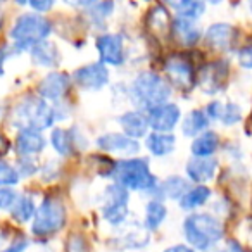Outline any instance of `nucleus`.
I'll return each mask as SVG.
<instances>
[{"label":"nucleus","instance_id":"f257e3e1","mask_svg":"<svg viewBox=\"0 0 252 252\" xmlns=\"http://www.w3.org/2000/svg\"><path fill=\"white\" fill-rule=\"evenodd\" d=\"M226 226L223 220L213 213H189L182 221V235L185 244L195 252H209L224 240Z\"/></svg>","mask_w":252,"mask_h":252},{"label":"nucleus","instance_id":"f03ea898","mask_svg":"<svg viewBox=\"0 0 252 252\" xmlns=\"http://www.w3.org/2000/svg\"><path fill=\"white\" fill-rule=\"evenodd\" d=\"M128 100L135 109H140L144 112L152 111L158 105L171 100L173 87L168 83L164 74H159L156 71H140L133 80L126 85Z\"/></svg>","mask_w":252,"mask_h":252},{"label":"nucleus","instance_id":"7ed1b4c3","mask_svg":"<svg viewBox=\"0 0 252 252\" xmlns=\"http://www.w3.org/2000/svg\"><path fill=\"white\" fill-rule=\"evenodd\" d=\"M112 180L130 192L145 193L149 197H154L159 182H161L152 173L151 161L147 158H142V156L116 159Z\"/></svg>","mask_w":252,"mask_h":252},{"label":"nucleus","instance_id":"20e7f679","mask_svg":"<svg viewBox=\"0 0 252 252\" xmlns=\"http://www.w3.org/2000/svg\"><path fill=\"white\" fill-rule=\"evenodd\" d=\"M12 126L18 130L21 128H32V130L45 131L52 128L56 123L54 105L38 95H28L14 107L11 116Z\"/></svg>","mask_w":252,"mask_h":252},{"label":"nucleus","instance_id":"39448f33","mask_svg":"<svg viewBox=\"0 0 252 252\" xmlns=\"http://www.w3.org/2000/svg\"><path fill=\"white\" fill-rule=\"evenodd\" d=\"M52 33V23L38 12H25L11 28V40L16 52L30 50L33 45L47 40Z\"/></svg>","mask_w":252,"mask_h":252},{"label":"nucleus","instance_id":"423d86ee","mask_svg":"<svg viewBox=\"0 0 252 252\" xmlns=\"http://www.w3.org/2000/svg\"><path fill=\"white\" fill-rule=\"evenodd\" d=\"M67 211L66 206L57 197H45L36 207L35 216L32 220V233L38 238L56 235L66 226Z\"/></svg>","mask_w":252,"mask_h":252},{"label":"nucleus","instance_id":"0eeeda50","mask_svg":"<svg viewBox=\"0 0 252 252\" xmlns=\"http://www.w3.org/2000/svg\"><path fill=\"white\" fill-rule=\"evenodd\" d=\"M100 216L107 224L121 228L130 218V190L119 183L105 185L100 195Z\"/></svg>","mask_w":252,"mask_h":252},{"label":"nucleus","instance_id":"6e6552de","mask_svg":"<svg viewBox=\"0 0 252 252\" xmlns=\"http://www.w3.org/2000/svg\"><path fill=\"white\" fill-rule=\"evenodd\" d=\"M197 69L193 59L185 52H173L162 63L164 78L173 88L190 92L197 87Z\"/></svg>","mask_w":252,"mask_h":252},{"label":"nucleus","instance_id":"1a4fd4ad","mask_svg":"<svg viewBox=\"0 0 252 252\" xmlns=\"http://www.w3.org/2000/svg\"><path fill=\"white\" fill-rule=\"evenodd\" d=\"M98 61L109 67H121L128 63V47L123 33H100L95 38Z\"/></svg>","mask_w":252,"mask_h":252},{"label":"nucleus","instance_id":"9d476101","mask_svg":"<svg viewBox=\"0 0 252 252\" xmlns=\"http://www.w3.org/2000/svg\"><path fill=\"white\" fill-rule=\"evenodd\" d=\"M230 78L228 59H216L197 69V87L206 95H218L224 92Z\"/></svg>","mask_w":252,"mask_h":252},{"label":"nucleus","instance_id":"9b49d317","mask_svg":"<svg viewBox=\"0 0 252 252\" xmlns=\"http://www.w3.org/2000/svg\"><path fill=\"white\" fill-rule=\"evenodd\" d=\"M238 38H240V32L231 23H213L207 26L202 35L207 49L221 54L237 52Z\"/></svg>","mask_w":252,"mask_h":252},{"label":"nucleus","instance_id":"f8f14e48","mask_svg":"<svg viewBox=\"0 0 252 252\" xmlns=\"http://www.w3.org/2000/svg\"><path fill=\"white\" fill-rule=\"evenodd\" d=\"M73 85H76L83 92H102L111 81V71L100 61L88 63L76 67L71 74Z\"/></svg>","mask_w":252,"mask_h":252},{"label":"nucleus","instance_id":"ddd939ff","mask_svg":"<svg viewBox=\"0 0 252 252\" xmlns=\"http://www.w3.org/2000/svg\"><path fill=\"white\" fill-rule=\"evenodd\" d=\"M98 151H102L107 156H121V158H131L138 156L142 145L138 140L128 137L123 131H105L98 135L95 140Z\"/></svg>","mask_w":252,"mask_h":252},{"label":"nucleus","instance_id":"4468645a","mask_svg":"<svg viewBox=\"0 0 252 252\" xmlns=\"http://www.w3.org/2000/svg\"><path fill=\"white\" fill-rule=\"evenodd\" d=\"M50 147L59 158H73L78 151L87 149L88 140L78 128H52L50 131Z\"/></svg>","mask_w":252,"mask_h":252},{"label":"nucleus","instance_id":"2eb2a0df","mask_svg":"<svg viewBox=\"0 0 252 252\" xmlns=\"http://www.w3.org/2000/svg\"><path fill=\"white\" fill-rule=\"evenodd\" d=\"M71 88H73V78L69 74L63 71H52L40 80L36 92L42 98L56 104V102L66 100Z\"/></svg>","mask_w":252,"mask_h":252},{"label":"nucleus","instance_id":"dca6fc26","mask_svg":"<svg viewBox=\"0 0 252 252\" xmlns=\"http://www.w3.org/2000/svg\"><path fill=\"white\" fill-rule=\"evenodd\" d=\"M182 107L176 102H164L158 105L152 111L147 112L149 126L151 131H164V133H173L176 126H180L182 121Z\"/></svg>","mask_w":252,"mask_h":252},{"label":"nucleus","instance_id":"f3484780","mask_svg":"<svg viewBox=\"0 0 252 252\" xmlns=\"http://www.w3.org/2000/svg\"><path fill=\"white\" fill-rule=\"evenodd\" d=\"M202 28L199 25V19L183 18V16H175L171 21V40L178 43L183 49H192L202 40Z\"/></svg>","mask_w":252,"mask_h":252},{"label":"nucleus","instance_id":"a211bd4d","mask_svg":"<svg viewBox=\"0 0 252 252\" xmlns=\"http://www.w3.org/2000/svg\"><path fill=\"white\" fill-rule=\"evenodd\" d=\"M220 171V161L214 156L209 158H197L192 156L185 162V175L190 180V183L195 185H207L216 178Z\"/></svg>","mask_w":252,"mask_h":252},{"label":"nucleus","instance_id":"6ab92c4d","mask_svg":"<svg viewBox=\"0 0 252 252\" xmlns=\"http://www.w3.org/2000/svg\"><path fill=\"white\" fill-rule=\"evenodd\" d=\"M207 118L211 119V123H220L223 126H237L244 118L240 104L231 100H211L207 102V105L204 107Z\"/></svg>","mask_w":252,"mask_h":252},{"label":"nucleus","instance_id":"aec40b11","mask_svg":"<svg viewBox=\"0 0 252 252\" xmlns=\"http://www.w3.org/2000/svg\"><path fill=\"white\" fill-rule=\"evenodd\" d=\"M118 125H119V128H121L123 133L135 138V140L145 138L149 131H151L147 112L140 111V109H135V107L128 109V111H125L123 114H119Z\"/></svg>","mask_w":252,"mask_h":252},{"label":"nucleus","instance_id":"412c9836","mask_svg":"<svg viewBox=\"0 0 252 252\" xmlns=\"http://www.w3.org/2000/svg\"><path fill=\"white\" fill-rule=\"evenodd\" d=\"M171 14L164 4H156L145 18V28L154 38L171 40Z\"/></svg>","mask_w":252,"mask_h":252},{"label":"nucleus","instance_id":"4be33fe9","mask_svg":"<svg viewBox=\"0 0 252 252\" xmlns=\"http://www.w3.org/2000/svg\"><path fill=\"white\" fill-rule=\"evenodd\" d=\"M47 138L43 137L42 131L32 130V128H21L16 135L14 149L18 156H38L45 151Z\"/></svg>","mask_w":252,"mask_h":252},{"label":"nucleus","instance_id":"5701e85b","mask_svg":"<svg viewBox=\"0 0 252 252\" xmlns=\"http://www.w3.org/2000/svg\"><path fill=\"white\" fill-rule=\"evenodd\" d=\"M145 149L149 154L156 159H166L176 151V137L175 133H164V131H149L145 137Z\"/></svg>","mask_w":252,"mask_h":252},{"label":"nucleus","instance_id":"b1692460","mask_svg":"<svg viewBox=\"0 0 252 252\" xmlns=\"http://www.w3.org/2000/svg\"><path fill=\"white\" fill-rule=\"evenodd\" d=\"M192 187L190 180L182 175H169L166 176L162 182H159L158 190H156L152 199H161V200H175L178 202L182 195Z\"/></svg>","mask_w":252,"mask_h":252},{"label":"nucleus","instance_id":"393cba45","mask_svg":"<svg viewBox=\"0 0 252 252\" xmlns=\"http://www.w3.org/2000/svg\"><path fill=\"white\" fill-rule=\"evenodd\" d=\"M211 200H213V189L211 187L192 185L178 200V207L185 213H193V211L207 206Z\"/></svg>","mask_w":252,"mask_h":252},{"label":"nucleus","instance_id":"a878e982","mask_svg":"<svg viewBox=\"0 0 252 252\" xmlns=\"http://www.w3.org/2000/svg\"><path fill=\"white\" fill-rule=\"evenodd\" d=\"M211 128V119L207 118L204 109H192L185 116H182L180 121V130L182 135L187 138H193L197 135H200L202 131Z\"/></svg>","mask_w":252,"mask_h":252},{"label":"nucleus","instance_id":"bb28decb","mask_svg":"<svg viewBox=\"0 0 252 252\" xmlns=\"http://www.w3.org/2000/svg\"><path fill=\"white\" fill-rule=\"evenodd\" d=\"M30 56H32L33 64L40 67H57L61 63V52L57 49L56 43L49 42V40H43V42L36 43L30 49Z\"/></svg>","mask_w":252,"mask_h":252},{"label":"nucleus","instance_id":"cd10ccee","mask_svg":"<svg viewBox=\"0 0 252 252\" xmlns=\"http://www.w3.org/2000/svg\"><path fill=\"white\" fill-rule=\"evenodd\" d=\"M221 149V138L220 135L214 130H206L200 135L192 138V144H190V152L192 156H197V158H209V156H214L218 151Z\"/></svg>","mask_w":252,"mask_h":252},{"label":"nucleus","instance_id":"c85d7f7f","mask_svg":"<svg viewBox=\"0 0 252 252\" xmlns=\"http://www.w3.org/2000/svg\"><path fill=\"white\" fill-rule=\"evenodd\" d=\"M166 218H168V207H166L164 200L151 197L144 209V220H142L144 228L147 231H158L166 221Z\"/></svg>","mask_w":252,"mask_h":252},{"label":"nucleus","instance_id":"c756f323","mask_svg":"<svg viewBox=\"0 0 252 252\" xmlns=\"http://www.w3.org/2000/svg\"><path fill=\"white\" fill-rule=\"evenodd\" d=\"M168 9L175 12V16L200 19L206 14V0H162Z\"/></svg>","mask_w":252,"mask_h":252},{"label":"nucleus","instance_id":"7c9ffc66","mask_svg":"<svg viewBox=\"0 0 252 252\" xmlns=\"http://www.w3.org/2000/svg\"><path fill=\"white\" fill-rule=\"evenodd\" d=\"M87 18L92 26L102 30L107 25L109 18L116 12V2L114 0H98L90 9H87Z\"/></svg>","mask_w":252,"mask_h":252},{"label":"nucleus","instance_id":"2f4dec72","mask_svg":"<svg viewBox=\"0 0 252 252\" xmlns=\"http://www.w3.org/2000/svg\"><path fill=\"white\" fill-rule=\"evenodd\" d=\"M35 211H36V204H35V200H33L32 195H18V199H16V202L12 204V207L9 209V213H11L12 220H16L18 223L25 224V223H28V221L33 220Z\"/></svg>","mask_w":252,"mask_h":252},{"label":"nucleus","instance_id":"473e14b6","mask_svg":"<svg viewBox=\"0 0 252 252\" xmlns=\"http://www.w3.org/2000/svg\"><path fill=\"white\" fill-rule=\"evenodd\" d=\"M21 180L18 169L7 162L5 159L0 158V187H16Z\"/></svg>","mask_w":252,"mask_h":252},{"label":"nucleus","instance_id":"72a5a7b5","mask_svg":"<svg viewBox=\"0 0 252 252\" xmlns=\"http://www.w3.org/2000/svg\"><path fill=\"white\" fill-rule=\"evenodd\" d=\"M16 169H18L21 178H30V176L36 175L40 171V166L36 158H33V156H19Z\"/></svg>","mask_w":252,"mask_h":252},{"label":"nucleus","instance_id":"f704fd0d","mask_svg":"<svg viewBox=\"0 0 252 252\" xmlns=\"http://www.w3.org/2000/svg\"><path fill=\"white\" fill-rule=\"evenodd\" d=\"M19 193L14 190V187H0V211L11 209Z\"/></svg>","mask_w":252,"mask_h":252},{"label":"nucleus","instance_id":"c9c22d12","mask_svg":"<svg viewBox=\"0 0 252 252\" xmlns=\"http://www.w3.org/2000/svg\"><path fill=\"white\" fill-rule=\"evenodd\" d=\"M66 252H88V244L83 235L73 233L66 244Z\"/></svg>","mask_w":252,"mask_h":252},{"label":"nucleus","instance_id":"e433bc0d","mask_svg":"<svg viewBox=\"0 0 252 252\" xmlns=\"http://www.w3.org/2000/svg\"><path fill=\"white\" fill-rule=\"evenodd\" d=\"M59 171H61L59 161H49L40 168V175H42V178L45 180V182H54V180L61 175Z\"/></svg>","mask_w":252,"mask_h":252},{"label":"nucleus","instance_id":"4c0bfd02","mask_svg":"<svg viewBox=\"0 0 252 252\" xmlns=\"http://www.w3.org/2000/svg\"><path fill=\"white\" fill-rule=\"evenodd\" d=\"M237 63H238V66L244 67V69L252 71V43H249V45H245V47H240V49L237 50Z\"/></svg>","mask_w":252,"mask_h":252},{"label":"nucleus","instance_id":"58836bf2","mask_svg":"<svg viewBox=\"0 0 252 252\" xmlns=\"http://www.w3.org/2000/svg\"><path fill=\"white\" fill-rule=\"evenodd\" d=\"M209 252H249V251L238 240L228 238V240H224V244L221 245V247H214L213 251H209Z\"/></svg>","mask_w":252,"mask_h":252},{"label":"nucleus","instance_id":"ea45409f","mask_svg":"<svg viewBox=\"0 0 252 252\" xmlns=\"http://www.w3.org/2000/svg\"><path fill=\"white\" fill-rule=\"evenodd\" d=\"M30 7L38 14H45V12L52 11V7L56 5V0H28Z\"/></svg>","mask_w":252,"mask_h":252},{"label":"nucleus","instance_id":"a19ab883","mask_svg":"<svg viewBox=\"0 0 252 252\" xmlns=\"http://www.w3.org/2000/svg\"><path fill=\"white\" fill-rule=\"evenodd\" d=\"M249 252H252V218H247L244 223V240H238Z\"/></svg>","mask_w":252,"mask_h":252},{"label":"nucleus","instance_id":"79ce46f5","mask_svg":"<svg viewBox=\"0 0 252 252\" xmlns=\"http://www.w3.org/2000/svg\"><path fill=\"white\" fill-rule=\"evenodd\" d=\"M30 242L26 240V238H18V240H14L12 244H9L5 249H2L0 252H25L26 249H28Z\"/></svg>","mask_w":252,"mask_h":252},{"label":"nucleus","instance_id":"37998d69","mask_svg":"<svg viewBox=\"0 0 252 252\" xmlns=\"http://www.w3.org/2000/svg\"><path fill=\"white\" fill-rule=\"evenodd\" d=\"M98 0H64V4L69 5L73 9H81V11H87L94 4H97Z\"/></svg>","mask_w":252,"mask_h":252},{"label":"nucleus","instance_id":"c03bdc74","mask_svg":"<svg viewBox=\"0 0 252 252\" xmlns=\"http://www.w3.org/2000/svg\"><path fill=\"white\" fill-rule=\"evenodd\" d=\"M14 47H7V45H0V76H4V66L5 61L14 54Z\"/></svg>","mask_w":252,"mask_h":252},{"label":"nucleus","instance_id":"a18cd8bd","mask_svg":"<svg viewBox=\"0 0 252 252\" xmlns=\"http://www.w3.org/2000/svg\"><path fill=\"white\" fill-rule=\"evenodd\" d=\"M162 252H195L189 244H175V245H169L166 247Z\"/></svg>","mask_w":252,"mask_h":252},{"label":"nucleus","instance_id":"49530a36","mask_svg":"<svg viewBox=\"0 0 252 252\" xmlns=\"http://www.w3.org/2000/svg\"><path fill=\"white\" fill-rule=\"evenodd\" d=\"M9 147H11V144H9L7 137H5L4 133H0V158H2L4 154H7Z\"/></svg>","mask_w":252,"mask_h":252},{"label":"nucleus","instance_id":"de8ad7c7","mask_svg":"<svg viewBox=\"0 0 252 252\" xmlns=\"http://www.w3.org/2000/svg\"><path fill=\"white\" fill-rule=\"evenodd\" d=\"M223 2L224 0H206V4H209V5H221Z\"/></svg>","mask_w":252,"mask_h":252},{"label":"nucleus","instance_id":"09e8293b","mask_svg":"<svg viewBox=\"0 0 252 252\" xmlns=\"http://www.w3.org/2000/svg\"><path fill=\"white\" fill-rule=\"evenodd\" d=\"M16 4H18V5H26V4H28V0H16Z\"/></svg>","mask_w":252,"mask_h":252},{"label":"nucleus","instance_id":"8fccbe9b","mask_svg":"<svg viewBox=\"0 0 252 252\" xmlns=\"http://www.w3.org/2000/svg\"><path fill=\"white\" fill-rule=\"evenodd\" d=\"M247 7H249V12L252 14V0H247Z\"/></svg>","mask_w":252,"mask_h":252},{"label":"nucleus","instance_id":"3c124183","mask_svg":"<svg viewBox=\"0 0 252 252\" xmlns=\"http://www.w3.org/2000/svg\"><path fill=\"white\" fill-rule=\"evenodd\" d=\"M0 2H2V0H0Z\"/></svg>","mask_w":252,"mask_h":252}]
</instances>
